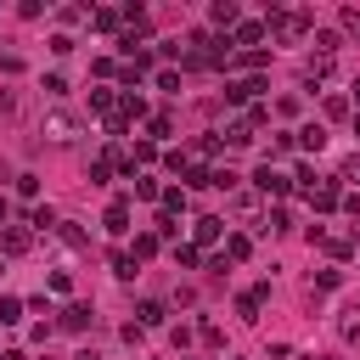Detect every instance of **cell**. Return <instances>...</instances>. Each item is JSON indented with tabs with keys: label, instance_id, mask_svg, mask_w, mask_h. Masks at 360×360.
<instances>
[{
	"label": "cell",
	"instance_id": "obj_1",
	"mask_svg": "<svg viewBox=\"0 0 360 360\" xmlns=\"http://www.w3.org/2000/svg\"><path fill=\"white\" fill-rule=\"evenodd\" d=\"M264 34H270V39H281V45H298L304 34H315V17H309V11H298V6H270Z\"/></svg>",
	"mask_w": 360,
	"mask_h": 360
},
{
	"label": "cell",
	"instance_id": "obj_2",
	"mask_svg": "<svg viewBox=\"0 0 360 360\" xmlns=\"http://www.w3.org/2000/svg\"><path fill=\"white\" fill-rule=\"evenodd\" d=\"M253 186H259L264 197H287V191H292V180H287L276 163H259V169H253Z\"/></svg>",
	"mask_w": 360,
	"mask_h": 360
},
{
	"label": "cell",
	"instance_id": "obj_3",
	"mask_svg": "<svg viewBox=\"0 0 360 360\" xmlns=\"http://www.w3.org/2000/svg\"><path fill=\"white\" fill-rule=\"evenodd\" d=\"M304 197H309V208H315V214H326V208H338V202H343V191H338V180H315V186H309Z\"/></svg>",
	"mask_w": 360,
	"mask_h": 360
},
{
	"label": "cell",
	"instance_id": "obj_4",
	"mask_svg": "<svg viewBox=\"0 0 360 360\" xmlns=\"http://www.w3.org/2000/svg\"><path fill=\"white\" fill-rule=\"evenodd\" d=\"M219 236H225V219H219V214H202V219H191V242H197V248H214Z\"/></svg>",
	"mask_w": 360,
	"mask_h": 360
},
{
	"label": "cell",
	"instance_id": "obj_5",
	"mask_svg": "<svg viewBox=\"0 0 360 360\" xmlns=\"http://www.w3.org/2000/svg\"><path fill=\"white\" fill-rule=\"evenodd\" d=\"M259 90H264V79H231V84H225V101L253 107V101H259Z\"/></svg>",
	"mask_w": 360,
	"mask_h": 360
},
{
	"label": "cell",
	"instance_id": "obj_6",
	"mask_svg": "<svg viewBox=\"0 0 360 360\" xmlns=\"http://www.w3.org/2000/svg\"><path fill=\"white\" fill-rule=\"evenodd\" d=\"M0 248H6L11 259L28 253V248H34V231H28V225H0Z\"/></svg>",
	"mask_w": 360,
	"mask_h": 360
},
{
	"label": "cell",
	"instance_id": "obj_7",
	"mask_svg": "<svg viewBox=\"0 0 360 360\" xmlns=\"http://www.w3.org/2000/svg\"><path fill=\"white\" fill-rule=\"evenodd\" d=\"M118 101H124V96H118L112 84H96V90H90V112H101V118H118Z\"/></svg>",
	"mask_w": 360,
	"mask_h": 360
},
{
	"label": "cell",
	"instance_id": "obj_8",
	"mask_svg": "<svg viewBox=\"0 0 360 360\" xmlns=\"http://www.w3.org/2000/svg\"><path fill=\"white\" fill-rule=\"evenodd\" d=\"M264 298H270V287H264V281H259V287H248V292L236 298V315H242V321H259V309H264Z\"/></svg>",
	"mask_w": 360,
	"mask_h": 360
},
{
	"label": "cell",
	"instance_id": "obj_9",
	"mask_svg": "<svg viewBox=\"0 0 360 360\" xmlns=\"http://www.w3.org/2000/svg\"><path fill=\"white\" fill-rule=\"evenodd\" d=\"M101 225H107V236H124V231H129V202H124V197H118V202H107Z\"/></svg>",
	"mask_w": 360,
	"mask_h": 360
},
{
	"label": "cell",
	"instance_id": "obj_10",
	"mask_svg": "<svg viewBox=\"0 0 360 360\" xmlns=\"http://www.w3.org/2000/svg\"><path fill=\"white\" fill-rule=\"evenodd\" d=\"M163 321H169V309H163L158 298H141V304H135V326H141V332H146V326H163Z\"/></svg>",
	"mask_w": 360,
	"mask_h": 360
},
{
	"label": "cell",
	"instance_id": "obj_11",
	"mask_svg": "<svg viewBox=\"0 0 360 360\" xmlns=\"http://www.w3.org/2000/svg\"><path fill=\"white\" fill-rule=\"evenodd\" d=\"M90 321H96V315H90V304H68V309L56 315V326H62V332H84Z\"/></svg>",
	"mask_w": 360,
	"mask_h": 360
},
{
	"label": "cell",
	"instance_id": "obj_12",
	"mask_svg": "<svg viewBox=\"0 0 360 360\" xmlns=\"http://www.w3.org/2000/svg\"><path fill=\"white\" fill-rule=\"evenodd\" d=\"M208 17H214L219 28H236V22H242V6H236V0H214V11H208Z\"/></svg>",
	"mask_w": 360,
	"mask_h": 360
},
{
	"label": "cell",
	"instance_id": "obj_13",
	"mask_svg": "<svg viewBox=\"0 0 360 360\" xmlns=\"http://www.w3.org/2000/svg\"><path fill=\"white\" fill-rule=\"evenodd\" d=\"M259 39H264L259 22H236V34H231V45H242V51H259Z\"/></svg>",
	"mask_w": 360,
	"mask_h": 360
},
{
	"label": "cell",
	"instance_id": "obj_14",
	"mask_svg": "<svg viewBox=\"0 0 360 360\" xmlns=\"http://www.w3.org/2000/svg\"><path fill=\"white\" fill-rule=\"evenodd\" d=\"M219 141H225V146H248V141H253V124H248V118H231Z\"/></svg>",
	"mask_w": 360,
	"mask_h": 360
},
{
	"label": "cell",
	"instance_id": "obj_15",
	"mask_svg": "<svg viewBox=\"0 0 360 360\" xmlns=\"http://www.w3.org/2000/svg\"><path fill=\"white\" fill-rule=\"evenodd\" d=\"M174 264H180V270H197V264H202V248H197V242H174Z\"/></svg>",
	"mask_w": 360,
	"mask_h": 360
},
{
	"label": "cell",
	"instance_id": "obj_16",
	"mask_svg": "<svg viewBox=\"0 0 360 360\" xmlns=\"http://www.w3.org/2000/svg\"><path fill=\"white\" fill-rule=\"evenodd\" d=\"M338 332H343V343H360V304H349V309H343Z\"/></svg>",
	"mask_w": 360,
	"mask_h": 360
},
{
	"label": "cell",
	"instance_id": "obj_17",
	"mask_svg": "<svg viewBox=\"0 0 360 360\" xmlns=\"http://www.w3.org/2000/svg\"><path fill=\"white\" fill-rule=\"evenodd\" d=\"M304 79H309V84L332 79V56H309V62H304Z\"/></svg>",
	"mask_w": 360,
	"mask_h": 360
},
{
	"label": "cell",
	"instance_id": "obj_18",
	"mask_svg": "<svg viewBox=\"0 0 360 360\" xmlns=\"http://www.w3.org/2000/svg\"><path fill=\"white\" fill-rule=\"evenodd\" d=\"M118 118L129 124V118H146V101L135 96V90H124V101H118Z\"/></svg>",
	"mask_w": 360,
	"mask_h": 360
},
{
	"label": "cell",
	"instance_id": "obj_19",
	"mask_svg": "<svg viewBox=\"0 0 360 360\" xmlns=\"http://www.w3.org/2000/svg\"><path fill=\"white\" fill-rule=\"evenodd\" d=\"M45 129H51V141H73V129H79V124H73L68 112H51V124H45Z\"/></svg>",
	"mask_w": 360,
	"mask_h": 360
},
{
	"label": "cell",
	"instance_id": "obj_20",
	"mask_svg": "<svg viewBox=\"0 0 360 360\" xmlns=\"http://www.w3.org/2000/svg\"><path fill=\"white\" fill-rule=\"evenodd\" d=\"M298 146H304V152H321V146H326V129H321V124H304V129H298Z\"/></svg>",
	"mask_w": 360,
	"mask_h": 360
},
{
	"label": "cell",
	"instance_id": "obj_21",
	"mask_svg": "<svg viewBox=\"0 0 360 360\" xmlns=\"http://www.w3.org/2000/svg\"><path fill=\"white\" fill-rule=\"evenodd\" d=\"M112 169H118V158H112V152H101V158L90 163V180H96V186H107V180H112Z\"/></svg>",
	"mask_w": 360,
	"mask_h": 360
},
{
	"label": "cell",
	"instance_id": "obj_22",
	"mask_svg": "<svg viewBox=\"0 0 360 360\" xmlns=\"http://www.w3.org/2000/svg\"><path fill=\"white\" fill-rule=\"evenodd\" d=\"M158 202H163V214H169V219H174V214H186V186H169Z\"/></svg>",
	"mask_w": 360,
	"mask_h": 360
},
{
	"label": "cell",
	"instance_id": "obj_23",
	"mask_svg": "<svg viewBox=\"0 0 360 360\" xmlns=\"http://www.w3.org/2000/svg\"><path fill=\"white\" fill-rule=\"evenodd\" d=\"M248 253H253V242H248V236H236V231H231V236H225V259H231V264H242V259H248Z\"/></svg>",
	"mask_w": 360,
	"mask_h": 360
},
{
	"label": "cell",
	"instance_id": "obj_24",
	"mask_svg": "<svg viewBox=\"0 0 360 360\" xmlns=\"http://www.w3.org/2000/svg\"><path fill=\"white\" fill-rule=\"evenodd\" d=\"M90 22H96L101 34H112V28L124 22V11H112V6H101V11H90Z\"/></svg>",
	"mask_w": 360,
	"mask_h": 360
},
{
	"label": "cell",
	"instance_id": "obj_25",
	"mask_svg": "<svg viewBox=\"0 0 360 360\" xmlns=\"http://www.w3.org/2000/svg\"><path fill=\"white\" fill-rule=\"evenodd\" d=\"M338 45H343V39H338L332 28H315V56H338Z\"/></svg>",
	"mask_w": 360,
	"mask_h": 360
},
{
	"label": "cell",
	"instance_id": "obj_26",
	"mask_svg": "<svg viewBox=\"0 0 360 360\" xmlns=\"http://www.w3.org/2000/svg\"><path fill=\"white\" fill-rule=\"evenodd\" d=\"M56 236H62L68 248H90V236H84V231H79L73 219H62V225H56Z\"/></svg>",
	"mask_w": 360,
	"mask_h": 360
},
{
	"label": "cell",
	"instance_id": "obj_27",
	"mask_svg": "<svg viewBox=\"0 0 360 360\" xmlns=\"http://www.w3.org/2000/svg\"><path fill=\"white\" fill-rule=\"evenodd\" d=\"M158 248H163V242H158V231H141V236H135V264H141V259H152Z\"/></svg>",
	"mask_w": 360,
	"mask_h": 360
},
{
	"label": "cell",
	"instance_id": "obj_28",
	"mask_svg": "<svg viewBox=\"0 0 360 360\" xmlns=\"http://www.w3.org/2000/svg\"><path fill=\"white\" fill-rule=\"evenodd\" d=\"M236 186H242V174H236V169H225V163H219V169H214V191H236Z\"/></svg>",
	"mask_w": 360,
	"mask_h": 360
},
{
	"label": "cell",
	"instance_id": "obj_29",
	"mask_svg": "<svg viewBox=\"0 0 360 360\" xmlns=\"http://www.w3.org/2000/svg\"><path fill=\"white\" fill-rule=\"evenodd\" d=\"M28 225H34V231H56L62 219H56V208H34V214H28Z\"/></svg>",
	"mask_w": 360,
	"mask_h": 360
},
{
	"label": "cell",
	"instance_id": "obj_30",
	"mask_svg": "<svg viewBox=\"0 0 360 360\" xmlns=\"http://www.w3.org/2000/svg\"><path fill=\"white\" fill-rule=\"evenodd\" d=\"M321 248H326V253H332V259H349V253H354V236H326V242H321Z\"/></svg>",
	"mask_w": 360,
	"mask_h": 360
},
{
	"label": "cell",
	"instance_id": "obj_31",
	"mask_svg": "<svg viewBox=\"0 0 360 360\" xmlns=\"http://www.w3.org/2000/svg\"><path fill=\"white\" fill-rule=\"evenodd\" d=\"M169 129H174V118H169V112H158V118H146V135H152V141H163Z\"/></svg>",
	"mask_w": 360,
	"mask_h": 360
},
{
	"label": "cell",
	"instance_id": "obj_32",
	"mask_svg": "<svg viewBox=\"0 0 360 360\" xmlns=\"http://www.w3.org/2000/svg\"><path fill=\"white\" fill-rule=\"evenodd\" d=\"M112 276L129 281V276H135V253H112Z\"/></svg>",
	"mask_w": 360,
	"mask_h": 360
},
{
	"label": "cell",
	"instance_id": "obj_33",
	"mask_svg": "<svg viewBox=\"0 0 360 360\" xmlns=\"http://www.w3.org/2000/svg\"><path fill=\"white\" fill-rule=\"evenodd\" d=\"M11 321H22V298H0V326H11Z\"/></svg>",
	"mask_w": 360,
	"mask_h": 360
},
{
	"label": "cell",
	"instance_id": "obj_34",
	"mask_svg": "<svg viewBox=\"0 0 360 360\" xmlns=\"http://www.w3.org/2000/svg\"><path fill=\"white\" fill-rule=\"evenodd\" d=\"M338 180H349V186H360V152H354V158H343V163H338Z\"/></svg>",
	"mask_w": 360,
	"mask_h": 360
},
{
	"label": "cell",
	"instance_id": "obj_35",
	"mask_svg": "<svg viewBox=\"0 0 360 360\" xmlns=\"http://www.w3.org/2000/svg\"><path fill=\"white\" fill-rule=\"evenodd\" d=\"M152 158H158V146H152V141H135V152H129V163L141 169V163H152Z\"/></svg>",
	"mask_w": 360,
	"mask_h": 360
},
{
	"label": "cell",
	"instance_id": "obj_36",
	"mask_svg": "<svg viewBox=\"0 0 360 360\" xmlns=\"http://www.w3.org/2000/svg\"><path fill=\"white\" fill-rule=\"evenodd\" d=\"M135 197H163V186L152 174H135Z\"/></svg>",
	"mask_w": 360,
	"mask_h": 360
},
{
	"label": "cell",
	"instance_id": "obj_37",
	"mask_svg": "<svg viewBox=\"0 0 360 360\" xmlns=\"http://www.w3.org/2000/svg\"><path fill=\"white\" fill-rule=\"evenodd\" d=\"M315 287H321V292H332V287H343V270H315Z\"/></svg>",
	"mask_w": 360,
	"mask_h": 360
},
{
	"label": "cell",
	"instance_id": "obj_38",
	"mask_svg": "<svg viewBox=\"0 0 360 360\" xmlns=\"http://www.w3.org/2000/svg\"><path fill=\"white\" fill-rule=\"evenodd\" d=\"M45 96H51V101L68 96V79H62V73H45Z\"/></svg>",
	"mask_w": 360,
	"mask_h": 360
},
{
	"label": "cell",
	"instance_id": "obj_39",
	"mask_svg": "<svg viewBox=\"0 0 360 360\" xmlns=\"http://www.w3.org/2000/svg\"><path fill=\"white\" fill-rule=\"evenodd\" d=\"M158 90H169V96H180V73H174V68H163V73H158Z\"/></svg>",
	"mask_w": 360,
	"mask_h": 360
},
{
	"label": "cell",
	"instance_id": "obj_40",
	"mask_svg": "<svg viewBox=\"0 0 360 360\" xmlns=\"http://www.w3.org/2000/svg\"><path fill=\"white\" fill-rule=\"evenodd\" d=\"M264 231H292V214H287V208H270V225H264Z\"/></svg>",
	"mask_w": 360,
	"mask_h": 360
},
{
	"label": "cell",
	"instance_id": "obj_41",
	"mask_svg": "<svg viewBox=\"0 0 360 360\" xmlns=\"http://www.w3.org/2000/svg\"><path fill=\"white\" fill-rule=\"evenodd\" d=\"M236 62H242V68H264L270 56H264V51H236Z\"/></svg>",
	"mask_w": 360,
	"mask_h": 360
},
{
	"label": "cell",
	"instance_id": "obj_42",
	"mask_svg": "<svg viewBox=\"0 0 360 360\" xmlns=\"http://www.w3.org/2000/svg\"><path fill=\"white\" fill-rule=\"evenodd\" d=\"M349 112V96H326V118H343Z\"/></svg>",
	"mask_w": 360,
	"mask_h": 360
},
{
	"label": "cell",
	"instance_id": "obj_43",
	"mask_svg": "<svg viewBox=\"0 0 360 360\" xmlns=\"http://www.w3.org/2000/svg\"><path fill=\"white\" fill-rule=\"evenodd\" d=\"M264 360H298V354H292V343H270V354H264Z\"/></svg>",
	"mask_w": 360,
	"mask_h": 360
},
{
	"label": "cell",
	"instance_id": "obj_44",
	"mask_svg": "<svg viewBox=\"0 0 360 360\" xmlns=\"http://www.w3.org/2000/svg\"><path fill=\"white\" fill-rule=\"evenodd\" d=\"M0 112H17V96L11 90H0Z\"/></svg>",
	"mask_w": 360,
	"mask_h": 360
},
{
	"label": "cell",
	"instance_id": "obj_45",
	"mask_svg": "<svg viewBox=\"0 0 360 360\" xmlns=\"http://www.w3.org/2000/svg\"><path fill=\"white\" fill-rule=\"evenodd\" d=\"M6 219H11V202H6V191H0V225H6Z\"/></svg>",
	"mask_w": 360,
	"mask_h": 360
},
{
	"label": "cell",
	"instance_id": "obj_46",
	"mask_svg": "<svg viewBox=\"0 0 360 360\" xmlns=\"http://www.w3.org/2000/svg\"><path fill=\"white\" fill-rule=\"evenodd\" d=\"M73 360H101V354H96V349H79V354H73Z\"/></svg>",
	"mask_w": 360,
	"mask_h": 360
},
{
	"label": "cell",
	"instance_id": "obj_47",
	"mask_svg": "<svg viewBox=\"0 0 360 360\" xmlns=\"http://www.w3.org/2000/svg\"><path fill=\"white\" fill-rule=\"evenodd\" d=\"M354 135H360V112H354Z\"/></svg>",
	"mask_w": 360,
	"mask_h": 360
},
{
	"label": "cell",
	"instance_id": "obj_48",
	"mask_svg": "<svg viewBox=\"0 0 360 360\" xmlns=\"http://www.w3.org/2000/svg\"><path fill=\"white\" fill-rule=\"evenodd\" d=\"M354 101H360V79H354Z\"/></svg>",
	"mask_w": 360,
	"mask_h": 360
},
{
	"label": "cell",
	"instance_id": "obj_49",
	"mask_svg": "<svg viewBox=\"0 0 360 360\" xmlns=\"http://www.w3.org/2000/svg\"><path fill=\"white\" fill-rule=\"evenodd\" d=\"M315 360H332V354H315Z\"/></svg>",
	"mask_w": 360,
	"mask_h": 360
},
{
	"label": "cell",
	"instance_id": "obj_50",
	"mask_svg": "<svg viewBox=\"0 0 360 360\" xmlns=\"http://www.w3.org/2000/svg\"><path fill=\"white\" fill-rule=\"evenodd\" d=\"M45 360H51V354H45Z\"/></svg>",
	"mask_w": 360,
	"mask_h": 360
}]
</instances>
